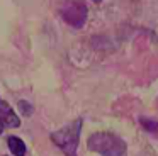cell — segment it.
<instances>
[{
	"mask_svg": "<svg viewBox=\"0 0 158 156\" xmlns=\"http://www.w3.org/2000/svg\"><path fill=\"white\" fill-rule=\"evenodd\" d=\"M7 146L14 156H26V144L21 138H17V136H9Z\"/></svg>",
	"mask_w": 158,
	"mask_h": 156,
	"instance_id": "obj_5",
	"label": "cell"
},
{
	"mask_svg": "<svg viewBox=\"0 0 158 156\" xmlns=\"http://www.w3.org/2000/svg\"><path fill=\"white\" fill-rule=\"evenodd\" d=\"M82 132V119L70 122L68 125L51 132V141L65 153L66 156H77V148Z\"/></svg>",
	"mask_w": 158,
	"mask_h": 156,
	"instance_id": "obj_2",
	"label": "cell"
},
{
	"mask_svg": "<svg viewBox=\"0 0 158 156\" xmlns=\"http://www.w3.org/2000/svg\"><path fill=\"white\" fill-rule=\"evenodd\" d=\"M4 127H5V125H4V122H2V119H0V134L4 132Z\"/></svg>",
	"mask_w": 158,
	"mask_h": 156,
	"instance_id": "obj_8",
	"label": "cell"
},
{
	"mask_svg": "<svg viewBox=\"0 0 158 156\" xmlns=\"http://www.w3.org/2000/svg\"><path fill=\"white\" fill-rule=\"evenodd\" d=\"M141 125H143L144 129H148V131H158V122L155 121H148V119H141Z\"/></svg>",
	"mask_w": 158,
	"mask_h": 156,
	"instance_id": "obj_7",
	"label": "cell"
},
{
	"mask_svg": "<svg viewBox=\"0 0 158 156\" xmlns=\"http://www.w3.org/2000/svg\"><path fill=\"white\" fill-rule=\"evenodd\" d=\"M87 146L100 156H127L126 142L112 132H95L89 138Z\"/></svg>",
	"mask_w": 158,
	"mask_h": 156,
	"instance_id": "obj_1",
	"label": "cell"
},
{
	"mask_svg": "<svg viewBox=\"0 0 158 156\" xmlns=\"http://www.w3.org/2000/svg\"><path fill=\"white\" fill-rule=\"evenodd\" d=\"M0 104H2V100H0Z\"/></svg>",
	"mask_w": 158,
	"mask_h": 156,
	"instance_id": "obj_9",
	"label": "cell"
},
{
	"mask_svg": "<svg viewBox=\"0 0 158 156\" xmlns=\"http://www.w3.org/2000/svg\"><path fill=\"white\" fill-rule=\"evenodd\" d=\"M0 119H2L4 125H9V127H19V125H21L19 115H15V112L12 110L5 102L0 104Z\"/></svg>",
	"mask_w": 158,
	"mask_h": 156,
	"instance_id": "obj_4",
	"label": "cell"
},
{
	"mask_svg": "<svg viewBox=\"0 0 158 156\" xmlns=\"http://www.w3.org/2000/svg\"><path fill=\"white\" fill-rule=\"evenodd\" d=\"M60 15L72 27H82L87 20V5L82 0H66L60 7Z\"/></svg>",
	"mask_w": 158,
	"mask_h": 156,
	"instance_id": "obj_3",
	"label": "cell"
},
{
	"mask_svg": "<svg viewBox=\"0 0 158 156\" xmlns=\"http://www.w3.org/2000/svg\"><path fill=\"white\" fill-rule=\"evenodd\" d=\"M19 110L22 112V115L29 117V115L32 114V105L29 104L27 100H21V102H19Z\"/></svg>",
	"mask_w": 158,
	"mask_h": 156,
	"instance_id": "obj_6",
	"label": "cell"
}]
</instances>
